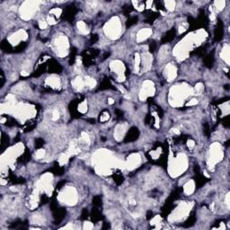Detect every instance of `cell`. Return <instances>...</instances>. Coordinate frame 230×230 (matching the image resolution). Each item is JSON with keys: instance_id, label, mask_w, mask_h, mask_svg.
<instances>
[{"instance_id": "6", "label": "cell", "mask_w": 230, "mask_h": 230, "mask_svg": "<svg viewBox=\"0 0 230 230\" xmlns=\"http://www.w3.org/2000/svg\"><path fill=\"white\" fill-rule=\"evenodd\" d=\"M139 162V157L138 155H133L129 159V166L130 167H134L136 166Z\"/></svg>"}, {"instance_id": "1", "label": "cell", "mask_w": 230, "mask_h": 230, "mask_svg": "<svg viewBox=\"0 0 230 230\" xmlns=\"http://www.w3.org/2000/svg\"><path fill=\"white\" fill-rule=\"evenodd\" d=\"M105 32H106V34L113 39H115V38H117V37H119V35H120V33H121L120 20H119L117 17H113L109 22V23L106 24Z\"/></svg>"}, {"instance_id": "3", "label": "cell", "mask_w": 230, "mask_h": 230, "mask_svg": "<svg viewBox=\"0 0 230 230\" xmlns=\"http://www.w3.org/2000/svg\"><path fill=\"white\" fill-rule=\"evenodd\" d=\"M211 157L210 159V162L211 164H215V163L218 162L220 159H221V157H222V153L220 151V147L219 145L218 144H215L212 146L211 147Z\"/></svg>"}, {"instance_id": "8", "label": "cell", "mask_w": 230, "mask_h": 230, "mask_svg": "<svg viewBox=\"0 0 230 230\" xmlns=\"http://www.w3.org/2000/svg\"><path fill=\"white\" fill-rule=\"evenodd\" d=\"M47 83L51 87H58V85H59V80L57 77H51V78H48Z\"/></svg>"}, {"instance_id": "11", "label": "cell", "mask_w": 230, "mask_h": 230, "mask_svg": "<svg viewBox=\"0 0 230 230\" xmlns=\"http://www.w3.org/2000/svg\"><path fill=\"white\" fill-rule=\"evenodd\" d=\"M77 27H78V30L82 33H88L87 26L85 25V24L84 23V22H79V23L77 24Z\"/></svg>"}, {"instance_id": "14", "label": "cell", "mask_w": 230, "mask_h": 230, "mask_svg": "<svg viewBox=\"0 0 230 230\" xmlns=\"http://www.w3.org/2000/svg\"><path fill=\"white\" fill-rule=\"evenodd\" d=\"M195 89H196V92L197 93H202V91L203 90V85L202 84H198L195 86Z\"/></svg>"}, {"instance_id": "12", "label": "cell", "mask_w": 230, "mask_h": 230, "mask_svg": "<svg viewBox=\"0 0 230 230\" xmlns=\"http://www.w3.org/2000/svg\"><path fill=\"white\" fill-rule=\"evenodd\" d=\"M225 5H226L225 1H216V2H214L215 8H216L217 10H218V11L223 9L225 7Z\"/></svg>"}, {"instance_id": "2", "label": "cell", "mask_w": 230, "mask_h": 230, "mask_svg": "<svg viewBox=\"0 0 230 230\" xmlns=\"http://www.w3.org/2000/svg\"><path fill=\"white\" fill-rule=\"evenodd\" d=\"M40 2H24L21 6V16L25 20L31 18L36 12Z\"/></svg>"}, {"instance_id": "4", "label": "cell", "mask_w": 230, "mask_h": 230, "mask_svg": "<svg viewBox=\"0 0 230 230\" xmlns=\"http://www.w3.org/2000/svg\"><path fill=\"white\" fill-rule=\"evenodd\" d=\"M76 199H77V194H76V191L73 189H69L63 194V201H66V202H69V203L75 202Z\"/></svg>"}, {"instance_id": "10", "label": "cell", "mask_w": 230, "mask_h": 230, "mask_svg": "<svg viewBox=\"0 0 230 230\" xmlns=\"http://www.w3.org/2000/svg\"><path fill=\"white\" fill-rule=\"evenodd\" d=\"M193 191H194V183L192 182V181H190L189 183H187L186 185H185L184 191L186 192L187 194H190Z\"/></svg>"}, {"instance_id": "13", "label": "cell", "mask_w": 230, "mask_h": 230, "mask_svg": "<svg viewBox=\"0 0 230 230\" xmlns=\"http://www.w3.org/2000/svg\"><path fill=\"white\" fill-rule=\"evenodd\" d=\"M175 5L176 3L174 1H166L165 2V6H166V8L170 10V11H172L174 9V7H175Z\"/></svg>"}, {"instance_id": "9", "label": "cell", "mask_w": 230, "mask_h": 230, "mask_svg": "<svg viewBox=\"0 0 230 230\" xmlns=\"http://www.w3.org/2000/svg\"><path fill=\"white\" fill-rule=\"evenodd\" d=\"M222 58L224 59V60L228 64V62H229V47L227 46V45H226L224 48H223V50H222Z\"/></svg>"}, {"instance_id": "5", "label": "cell", "mask_w": 230, "mask_h": 230, "mask_svg": "<svg viewBox=\"0 0 230 230\" xmlns=\"http://www.w3.org/2000/svg\"><path fill=\"white\" fill-rule=\"evenodd\" d=\"M151 34V31L149 29H143L141 31H139L138 33V41H143L146 38H147L148 36Z\"/></svg>"}, {"instance_id": "15", "label": "cell", "mask_w": 230, "mask_h": 230, "mask_svg": "<svg viewBox=\"0 0 230 230\" xmlns=\"http://www.w3.org/2000/svg\"><path fill=\"white\" fill-rule=\"evenodd\" d=\"M43 155H44V150H39L38 152H37L36 157H37V158H42Z\"/></svg>"}, {"instance_id": "7", "label": "cell", "mask_w": 230, "mask_h": 230, "mask_svg": "<svg viewBox=\"0 0 230 230\" xmlns=\"http://www.w3.org/2000/svg\"><path fill=\"white\" fill-rule=\"evenodd\" d=\"M166 77H168L169 80H171L173 79L174 77H175V69H174V66H168L167 68H166Z\"/></svg>"}]
</instances>
